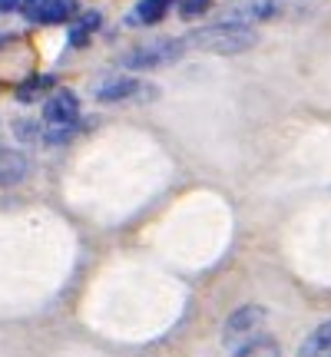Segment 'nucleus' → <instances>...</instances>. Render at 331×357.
<instances>
[{
  "instance_id": "ddd939ff",
  "label": "nucleus",
  "mask_w": 331,
  "mask_h": 357,
  "mask_svg": "<svg viewBox=\"0 0 331 357\" xmlns=\"http://www.w3.org/2000/svg\"><path fill=\"white\" fill-rule=\"evenodd\" d=\"M212 7V0H179V17L182 20H192V17H199Z\"/></svg>"
},
{
  "instance_id": "39448f33",
  "label": "nucleus",
  "mask_w": 331,
  "mask_h": 357,
  "mask_svg": "<svg viewBox=\"0 0 331 357\" xmlns=\"http://www.w3.org/2000/svg\"><path fill=\"white\" fill-rule=\"evenodd\" d=\"M73 13H77L73 0H27L24 3V17L37 24H64Z\"/></svg>"
},
{
  "instance_id": "0eeeda50",
  "label": "nucleus",
  "mask_w": 331,
  "mask_h": 357,
  "mask_svg": "<svg viewBox=\"0 0 331 357\" xmlns=\"http://www.w3.org/2000/svg\"><path fill=\"white\" fill-rule=\"evenodd\" d=\"M142 93H153V89H146V83H140V79H133V77H116V79H106L96 89V100L123 102V100H133V96H142Z\"/></svg>"
},
{
  "instance_id": "20e7f679",
  "label": "nucleus",
  "mask_w": 331,
  "mask_h": 357,
  "mask_svg": "<svg viewBox=\"0 0 331 357\" xmlns=\"http://www.w3.org/2000/svg\"><path fill=\"white\" fill-rule=\"evenodd\" d=\"M279 17V0H229L222 7V20H235V24H262Z\"/></svg>"
},
{
  "instance_id": "9d476101",
  "label": "nucleus",
  "mask_w": 331,
  "mask_h": 357,
  "mask_svg": "<svg viewBox=\"0 0 331 357\" xmlns=\"http://www.w3.org/2000/svg\"><path fill=\"white\" fill-rule=\"evenodd\" d=\"M235 357H279L281 347L275 337H265V334H255L252 341H245L242 347H235L232 351Z\"/></svg>"
},
{
  "instance_id": "6e6552de",
  "label": "nucleus",
  "mask_w": 331,
  "mask_h": 357,
  "mask_svg": "<svg viewBox=\"0 0 331 357\" xmlns=\"http://www.w3.org/2000/svg\"><path fill=\"white\" fill-rule=\"evenodd\" d=\"M295 357H331V318L308 334L305 344L295 351Z\"/></svg>"
},
{
  "instance_id": "2eb2a0df",
  "label": "nucleus",
  "mask_w": 331,
  "mask_h": 357,
  "mask_svg": "<svg viewBox=\"0 0 331 357\" xmlns=\"http://www.w3.org/2000/svg\"><path fill=\"white\" fill-rule=\"evenodd\" d=\"M0 43H7V37H0Z\"/></svg>"
},
{
  "instance_id": "f8f14e48",
  "label": "nucleus",
  "mask_w": 331,
  "mask_h": 357,
  "mask_svg": "<svg viewBox=\"0 0 331 357\" xmlns=\"http://www.w3.org/2000/svg\"><path fill=\"white\" fill-rule=\"evenodd\" d=\"M47 83H50V77H34V79H27L24 86L17 89V96H20L24 102L37 100V93H43V89H47Z\"/></svg>"
},
{
  "instance_id": "423d86ee",
  "label": "nucleus",
  "mask_w": 331,
  "mask_h": 357,
  "mask_svg": "<svg viewBox=\"0 0 331 357\" xmlns=\"http://www.w3.org/2000/svg\"><path fill=\"white\" fill-rule=\"evenodd\" d=\"M43 119H47V126H73L80 119V102L77 96L70 93V89H60V93H53L47 106H43Z\"/></svg>"
},
{
  "instance_id": "9b49d317",
  "label": "nucleus",
  "mask_w": 331,
  "mask_h": 357,
  "mask_svg": "<svg viewBox=\"0 0 331 357\" xmlns=\"http://www.w3.org/2000/svg\"><path fill=\"white\" fill-rule=\"evenodd\" d=\"M169 3H172V0H140L133 20H136V24H159L166 17V10H169Z\"/></svg>"
},
{
  "instance_id": "7ed1b4c3",
  "label": "nucleus",
  "mask_w": 331,
  "mask_h": 357,
  "mask_svg": "<svg viewBox=\"0 0 331 357\" xmlns=\"http://www.w3.org/2000/svg\"><path fill=\"white\" fill-rule=\"evenodd\" d=\"M182 53H186V40H153V43L129 50L123 56V66L126 70H159V66L176 63Z\"/></svg>"
},
{
  "instance_id": "f03ea898",
  "label": "nucleus",
  "mask_w": 331,
  "mask_h": 357,
  "mask_svg": "<svg viewBox=\"0 0 331 357\" xmlns=\"http://www.w3.org/2000/svg\"><path fill=\"white\" fill-rule=\"evenodd\" d=\"M265 321H268V311L262 305L235 307L229 318H226V324H222L219 341H222V347H226V351H235V347H242L245 341H252L255 334H262Z\"/></svg>"
},
{
  "instance_id": "4468645a",
  "label": "nucleus",
  "mask_w": 331,
  "mask_h": 357,
  "mask_svg": "<svg viewBox=\"0 0 331 357\" xmlns=\"http://www.w3.org/2000/svg\"><path fill=\"white\" fill-rule=\"evenodd\" d=\"M24 0H0V13H10V10H17Z\"/></svg>"
},
{
  "instance_id": "1a4fd4ad",
  "label": "nucleus",
  "mask_w": 331,
  "mask_h": 357,
  "mask_svg": "<svg viewBox=\"0 0 331 357\" xmlns=\"http://www.w3.org/2000/svg\"><path fill=\"white\" fill-rule=\"evenodd\" d=\"M27 176V159L20 153L0 149V185H17Z\"/></svg>"
},
{
  "instance_id": "f257e3e1",
  "label": "nucleus",
  "mask_w": 331,
  "mask_h": 357,
  "mask_svg": "<svg viewBox=\"0 0 331 357\" xmlns=\"http://www.w3.org/2000/svg\"><path fill=\"white\" fill-rule=\"evenodd\" d=\"M189 47L205 53H216V56H235V53L252 50L258 43V33H255L252 24H235V20H219V24L199 26L186 37Z\"/></svg>"
}]
</instances>
